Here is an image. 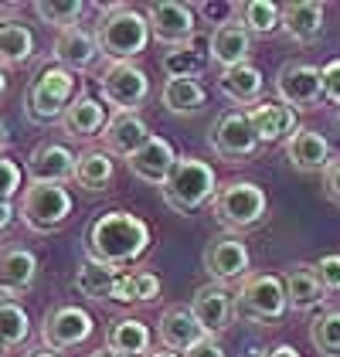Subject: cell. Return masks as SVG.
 Here are the masks:
<instances>
[{
	"mask_svg": "<svg viewBox=\"0 0 340 357\" xmlns=\"http://www.w3.org/2000/svg\"><path fill=\"white\" fill-rule=\"evenodd\" d=\"M150 242H153L150 225L140 215L102 211L85 231V259L109 266V269H123V266H133L137 259H143Z\"/></svg>",
	"mask_w": 340,
	"mask_h": 357,
	"instance_id": "1",
	"label": "cell"
},
{
	"mask_svg": "<svg viewBox=\"0 0 340 357\" xmlns=\"http://www.w3.org/2000/svg\"><path fill=\"white\" fill-rule=\"evenodd\" d=\"M150 38L153 34H150L146 14L137 7H126V3L106 7L99 17V28H95L99 55H106L109 61H133L137 55L146 52Z\"/></svg>",
	"mask_w": 340,
	"mask_h": 357,
	"instance_id": "2",
	"label": "cell"
},
{
	"mask_svg": "<svg viewBox=\"0 0 340 357\" xmlns=\"http://www.w3.org/2000/svg\"><path fill=\"white\" fill-rule=\"evenodd\" d=\"M160 191H164V204H167L173 215H191V211H198L201 204L215 201V194H218V174H215V167L208 164V160L177 157L167 184Z\"/></svg>",
	"mask_w": 340,
	"mask_h": 357,
	"instance_id": "3",
	"label": "cell"
},
{
	"mask_svg": "<svg viewBox=\"0 0 340 357\" xmlns=\"http://www.w3.org/2000/svg\"><path fill=\"white\" fill-rule=\"evenodd\" d=\"M79 79L75 72L61 68V65H45L34 79H31L28 92H24V116L38 126H48L65 116V109L75 102Z\"/></svg>",
	"mask_w": 340,
	"mask_h": 357,
	"instance_id": "4",
	"label": "cell"
},
{
	"mask_svg": "<svg viewBox=\"0 0 340 357\" xmlns=\"http://www.w3.org/2000/svg\"><path fill=\"white\" fill-rule=\"evenodd\" d=\"M269 197L252 181H228L211 201V215L231 231H252L265 221Z\"/></svg>",
	"mask_w": 340,
	"mask_h": 357,
	"instance_id": "5",
	"label": "cell"
},
{
	"mask_svg": "<svg viewBox=\"0 0 340 357\" xmlns=\"http://www.w3.org/2000/svg\"><path fill=\"white\" fill-rule=\"evenodd\" d=\"M289 300H286V282L272 273L245 275L238 293H235V317H242L245 324H276L283 320Z\"/></svg>",
	"mask_w": 340,
	"mask_h": 357,
	"instance_id": "6",
	"label": "cell"
},
{
	"mask_svg": "<svg viewBox=\"0 0 340 357\" xmlns=\"http://www.w3.org/2000/svg\"><path fill=\"white\" fill-rule=\"evenodd\" d=\"M72 191L61 188V184H28L21 194V204H17V218L24 221V228L38 231V235H48L58 231L65 221L72 218Z\"/></svg>",
	"mask_w": 340,
	"mask_h": 357,
	"instance_id": "7",
	"label": "cell"
},
{
	"mask_svg": "<svg viewBox=\"0 0 340 357\" xmlns=\"http://www.w3.org/2000/svg\"><path fill=\"white\" fill-rule=\"evenodd\" d=\"M208 146H211L222 160L242 164V160L255 157V150H258L262 143L255 137V126H252V119H249V112L228 109L211 123V130H208Z\"/></svg>",
	"mask_w": 340,
	"mask_h": 357,
	"instance_id": "8",
	"label": "cell"
},
{
	"mask_svg": "<svg viewBox=\"0 0 340 357\" xmlns=\"http://www.w3.org/2000/svg\"><path fill=\"white\" fill-rule=\"evenodd\" d=\"M102 102H109L116 112H137L150 99V79L133 61H109L99 75Z\"/></svg>",
	"mask_w": 340,
	"mask_h": 357,
	"instance_id": "9",
	"label": "cell"
},
{
	"mask_svg": "<svg viewBox=\"0 0 340 357\" xmlns=\"http://www.w3.org/2000/svg\"><path fill=\"white\" fill-rule=\"evenodd\" d=\"M92 330H95V320H92V313L82 310V306H55V310H48L45 313V320H41V344L48 347V351H72V347H79L85 344L88 337H92Z\"/></svg>",
	"mask_w": 340,
	"mask_h": 357,
	"instance_id": "10",
	"label": "cell"
},
{
	"mask_svg": "<svg viewBox=\"0 0 340 357\" xmlns=\"http://www.w3.org/2000/svg\"><path fill=\"white\" fill-rule=\"evenodd\" d=\"M276 96L293 112L316 109L323 102V82H320V68L310 61H286L276 75Z\"/></svg>",
	"mask_w": 340,
	"mask_h": 357,
	"instance_id": "11",
	"label": "cell"
},
{
	"mask_svg": "<svg viewBox=\"0 0 340 357\" xmlns=\"http://www.w3.org/2000/svg\"><path fill=\"white\" fill-rule=\"evenodd\" d=\"M201 262H204V273L211 275V282L225 286V282H235V279H245V275H249L252 252H249V245H245L242 238L222 235V238L208 242Z\"/></svg>",
	"mask_w": 340,
	"mask_h": 357,
	"instance_id": "12",
	"label": "cell"
},
{
	"mask_svg": "<svg viewBox=\"0 0 340 357\" xmlns=\"http://www.w3.org/2000/svg\"><path fill=\"white\" fill-rule=\"evenodd\" d=\"M146 21H150V34L160 41V45H187L194 41L198 34V21H194V10L187 3H173V0H164V3H150L146 10Z\"/></svg>",
	"mask_w": 340,
	"mask_h": 357,
	"instance_id": "13",
	"label": "cell"
},
{
	"mask_svg": "<svg viewBox=\"0 0 340 357\" xmlns=\"http://www.w3.org/2000/svg\"><path fill=\"white\" fill-rule=\"evenodd\" d=\"M177 150H173V143H170L167 137H153L143 143L140 150L126 160V167H130V174L137 177V181H143V184H153V188H164L170 177V170H173V164H177Z\"/></svg>",
	"mask_w": 340,
	"mask_h": 357,
	"instance_id": "14",
	"label": "cell"
},
{
	"mask_svg": "<svg viewBox=\"0 0 340 357\" xmlns=\"http://www.w3.org/2000/svg\"><path fill=\"white\" fill-rule=\"evenodd\" d=\"M72 174H75V153L65 143L45 139L31 150L28 184H65V181H72Z\"/></svg>",
	"mask_w": 340,
	"mask_h": 357,
	"instance_id": "15",
	"label": "cell"
},
{
	"mask_svg": "<svg viewBox=\"0 0 340 357\" xmlns=\"http://www.w3.org/2000/svg\"><path fill=\"white\" fill-rule=\"evenodd\" d=\"M191 313L204 327V333L215 337V333L231 327V320H235V293H228L225 286H218V282H208V286H201L194 293Z\"/></svg>",
	"mask_w": 340,
	"mask_h": 357,
	"instance_id": "16",
	"label": "cell"
},
{
	"mask_svg": "<svg viewBox=\"0 0 340 357\" xmlns=\"http://www.w3.org/2000/svg\"><path fill=\"white\" fill-rule=\"evenodd\" d=\"M58 123H61V133H65V137L92 139V137H102V130H106V123H109V112H106V106H102L95 96L79 92L75 102L65 109V116H61Z\"/></svg>",
	"mask_w": 340,
	"mask_h": 357,
	"instance_id": "17",
	"label": "cell"
},
{
	"mask_svg": "<svg viewBox=\"0 0 340 357\" xmlns=\"http://www.w3.org/2000/svg\"><path fill=\"white\" fill-rule=\"evenodd\" d=\"M153 137L150 126L143 123L137 112H113L106 130H102V143H106V153L109 157H133L146 139Z\"/></svg>",
	"mask_w": 340,
	"mask_h": 357,
	"instance_id": "18",
	"label": "cell"
},
{
	"mask_svg": "<svg viewBox=\"0 0 340 357\" xmlns=\"http://www.w3.org/2000/svg\"><path fill=\"white\" fill-rule=\"evenodd\" d=\"M38 279V255L31 248H3L0 252V296L14 300L28 293Z\"/></svg>",
	"mask_w": 340,
	"mask_h": 357,
	"instance_id": "19",
	"label": "cell"
},
{
	"mask_svg": "<svg viewBox=\"0 0 340 357\" xmlns=\"http://www.w3.org/2000/svg\"><path fill=\"white\" fill-rule=\"evenodd\" d=\"M286 160L296 167L300 174H316L330 167V143L323 133L310 126H300L293 137L286 139Z\"/></svg>",
	"mask_w": 340,
	"mask_h": 357,
	"instance_id": "20",
	"label": "cell"
},
{
	"mask_svg": "<svg viewBox=\"0 0 340 357\" xmlns=\"http://www.w3.org/2000/svg\"><path fill=\"white\" fill-rule=\"evenodd\" d=\"M157 337H160V347L191 351L208 333H204V327L194 320L191 306H170V310H164V317L157 320Z\"/></svg>",
	"mask_w": 340,
	"mask_h": 357,
	"instance_id": "21",
	"label": "cell"
},
{
	"mask_svg": "<svg viewBox=\"0 0 340 357\" xmlns=\"http://www.w3.org/2000/svg\"><path fill=\"white\" fill-rule=\"evenodd\" d=\"M52 55H55V65L68 68V72H88L95 65V58H99L95 34H88L85 28L58 31L55 45H52Z\"/></svg>",
	"mask_w": 340,
	"mask_h": 357,
	"instance_id": "22",
	"label": "cell"
},
{
	"mask_svg": "<svg viewBox=\"0 0 340 357\" xmlns=\"http://www.w3.org/2000/svg\"><path fill=\"white\" fill-rule=\"evenodd\" d=\"M249 55H252V34H245L235 21L225 24V28L211 31V38H208V58L215 65H222V72L238 68V65H249Z\"/></svg>",
	"mask_w": 340,
	"mask_h": 357,
	"instance_id": "23",
	"label": "cell"
},
{
	"mask_svg": "<svg viewBox=\"0 0 340 357\" xmlns=\"http://www.w3.org/2000/svg\"><path fill=\"white\" fill-rule=\"evenodd\" d=\"M249 119H252L258 143H269V146L279 143V139H289L300 130V126H296V112L289 109L286 102H279V99L252 106V109H249Z\"/></svg>",
	"mask_w": 340,
	"mask_h": 357,
	"instance_id": "24",
	"label": "cell"
},
{
	"mask_svg": "<svg viewBox=\"0 0 340 357\" xmlns=\"http://www.w3.org/2000/svg\"><path fill=\"white\" fill-rule=\"evenodd\" d=\"M323 17H327V7L320 0H293V3H283V28L279 31L300 45H310L323 31Z\"/></svg>",
	"mask_w": 340,
	"mask_h": 357,
	"instance_id": "25",
	"label": "cell"
},
{
	"mask_svg": "<svg viewBox=\"0 0 340 357\" xmlns=\"http://www.w3.org/2000/svg\"><path fill=\"white\" fill-rule=\"evenodd\" d=\"M286 300H289V310L293 313H310L316 306H323L327 300V289H323V282L316 279L313 273V266H293L289 273H286Z\"/></svg>",
	"mask_w": 340,
	"mask_h": 357,
	"instance_id": "26",
	"label": "cell"
},
{
	"mask_svg": "<svg viewBox=\"0 0 340 357\" xmlns=\"http://www.w3.org/2000/svg\"><path fill=\"white\" fill-rule=\"evenodd\" d=\"M218 89H222V96L228 102H235V106H258L262 89H265V75L249 61V65L222 72L218 75Z\"/></svg>",
	"mask_w": 340,
	"mask_h": 357,
	"instance_id": "27",
	"label": "cell"
},
{
	"mask_svg": "<svg viewBox=\"0 0 340 357\" xmlns=\"http://www.w3.org/2000/svg\"><path fill=\"white\" fill-rule=\"evenodd\" d=\"M34 58V31L21 17H0V68H17Z\"/></svg>",
	"mask_w": 340,
	"mask_h": 357,
	"instance_id": "28",
	"label": "cell"
},
{
	"mask_svg": "<svg viewBox=\"0 0 340 357\" xmlns=\"http://www.w3.org/2000/svg\"><path fill=\"white\" fill-rule=\"evenodd\" d=\"M113 157L106 153V150H82L79 157H75V174H72V181L85 188V191H106L109 184H113Z\"/></svg>",
	"mask_w": 340,
	"mask_h": 357,
	"instance_id": "29",
	"label": "cell"
},
{
	"mask_svg": "<svg viewBox=\"0 0 340 357\" xmlns=\"http://www.w3.org/2000/svg\"><path fill=\"white\" fill-rule=\"evenodd\" d=\"M235 24L245 34H272L283 28V7L272 0H245L235 7Z\"/></svg>",
	"mask_w": 340,
	"mask_h": 357,
	"instance_id": "30",
	"label": "cell"
},
{
	"mask_svg": "<svg viewBox=\"0 0 340 357\" xmlns=\"http://www.w3.org/2000/svg\"><path fill=\"white\" fill-rule=\"evenodd\" d=\"M150 327L137 320V317H126V320H116L109 337H106V347L116 351L123 357H146L150 354Z\"/></svg>",
	"mask_w": 340,
	"mask_h": 357,
	"instance_id": "31",
	"label": "cell"
},
{
	"mask_svg": "<svg viewBox=\"0 0 340 357\" xmlns=\"http://www.w3.org/2000/svg\"><path fill=\"white\" fill-rule=\"evenodd\" d=\"M160 99L173 116H191V112H201L208 106V89L198 79H167Z\"/></svg>",
	"mask_w": 340,
	"mask_h": 357,
	"instance_id": "32",
	"label": "cell"
},
{
	"mask_svg": "<svg viewBox=\"0 0 340 357\" xmlns=\"http://www.w3.org/2000/svg\"><path fill=\"white\" fill-rule=\"evenodd\" d=\"M116 279H119V269H109V266H99V262H88L85 259L82 266H79V273H75V293L85 296V300H109L113 296V286Z\"/></svg>",
	"mask_w": 340,
	"mask_h": 357,
	"instance_id": "33",
	"label": "cell"
},
{
	"mask_svg": "<svg viewBox=\"0 0 340 357\" xmlns=\"http://www.w3.org/2000/svg\"><path fill=\"white\" fill-rule=\"evenodd\" d=\"M31 337V317L28 310L17 300H7L0 296V347L10 351V347H21Z\"/></svg>",
	"mask_w": 340,
	"mask_h": 357,
	"instance_id": "34",
	"label": "cell"
},
{
	"mask_svg": "<svg viewBox=\"0 0 340 357\" xmlns=\"http://www.w3.org/2000/svg\"><path fill=\"white\" fill-rule=\"evenodd\" d=\"M160 65H164V75L167 79H198L201 72H204V55L198 52L194 41H187V45L167 48Z\"/></svg>",
	"mask_w": 340,
	"mask_h": 357,
	"instance_id": "35",
	"label": "cell"
},
{
	"mask_svg": "<svg viewBox=\"0 0 340 357\" xmlns=\"http://www.w3.org/2000/svg\"><path fill=\"white\" fill-rule=\"evenodd\" d=\"M34 14L52 24L58 31H68V28H79V17L85 14V3L82 0H38L34 3Z\"/></svg>",
	"mask_w": 340,
	"mask_h": 357,
	"instance_id": "36",
	"label": "cell"
},
{
	"mask_svg": "<svg viewBox=\"0 0 340 357\" xmlns=\"http://www.w3.org/2000/svg\"><path fill=\"white\" fill-rule=\"evenodd\" d=\"M310 340L323 357H340V310H327L313 320Z\"/></svg>",
	"mask_w": 340,
	"mask_h": 357,
	"instance_id": "37",
	"label": "cell"
},
{
	"mask_svg": "<svg viewBox=\"0 0 340 357\" xmlns=\"http://www.w3.org/2000/svg\"><path fill=\"white\" fill-rule=\"evenodd\" d=\"M21 184H24L21 167L0 153V201H14V197L21 194Z\"/></svg>",
	"mask_w": 340,
	"mask_h": 357,
	"instance_id": "38",
	"label": "cell"
},
{
	"mask_svg": "<svg viewBox=\"0 0 340 357\" xmlns=\"http://www.w3.org/2000/svg\"><path fill=\"white\" fill-rule=\"evenodd\" d=\"M313 273L323 282L327 293H340V255H320L313 262Z\"/></svg>",
	"mask_w": 340,
	"mask_h": 357,
	"instance_id": "39",
	"label": "cell"
},
{
	"mask_svg": "<svg viewBox=\"0 0 340 357\" xmlns=\"http://www.w3.org/2000/svg\"><path fill=\"white\" fill-rule=\"evenodd\" d=\"M133 289H137V303H157L160 296V279L150 269H137L133 273Z\"/></svg>",
	"mask_w": 340,
	"mask_h": 357,
	"instance_id": "40",
	"label": "cell"
},
{
	"mask_svg": "<svg viewBox=\"0 0 340 357\" xmlns=\"http://www.w3.org/2000/svg\"><path fill=\"white\" fill-rule=\"evenodd\" d=\"M320 82H323V99H330L334 106H340V58L327 61L320 68Z\"/></svg>",
	"mask_w": 340,
	"mask_h": 357,
	"instance_id": "41",
	"label": "cell"
},
{
	"mask_svg": "<svg viewBox=\"0 0 340 357\" xmlns=\"http://www.w3.org/2000/svg\"><path fill=\"white\" fill-rule=\"evenodd\" d=\"M235 7L238 3H201L198 10L208 21H215V28H225V24H231L228 17H235Z\"/></svg>",
	"mask_w": 340,
	"mask_h": 357,
	"instance_id": "42",
	"label": "cell"
},
{
	"mask_svg": "<svg viewBox=\"0 0 340 357\" xmlns=\"http://www.w3.org/2000/svg\"><path fill=\"white\" fill-rule=\"evenodd\" d=\"M109 303H123V306H126V303H137V289H133V273H119V279H116Z\"/></svg>",
	"mask_w": 340,
	"mask_h": 357,
	"instance_id": "43",
	"label": "cell"
},
{
	"mask_svg": "<svg viewBox=\"0 0 340 357\" xmlns=\"http://www.w3.org/2000/svg\"><path fill=\"white\" fill-rule=\"evenodd\" d=\"M184 357H225V347H222L215 337H204L191 351H184Z\"/></svg>",
	"mask_w": 340,
	"mask_h": 357,
	"instance_id": "44",
	"label": "cell"
},
{
	"mask_svg": "<svg viewBox=\"0 0 340 357\" xmlns=\"http://www.w3.org/2000/svg\"><path fill=\"white\" fill-rule=\"evenodd\" d=\"M323 191L340 204V160H330V167L323 170Z\"/></svg>",
	"mask_w": 340,
	"mask_h": 357,
	"instance_id": "45",
	"label": "cell"
},
{
	"mask_svg": "<svg viewBox=\"0 0 340 357\" xmlns=\"http://www.w3.org/2000/svg\"><path fill=\"white\" fill-rule=\"evenodd\" d=\"M14 218H17L14 201H0V235H7V228L14 225Z\"/></svg>",
	"mask_w": 340,
	"mask_h": 357,
	"instance_id": "46",
	"label": "cell"
},
{
	"mask_svg": "<svg viewBox=\"0 0 340 357\" xmlns=\"http://www.w3.org/2000/svg\"><path fill=\"white\" fill-rule=\"evenodd\" d=\"M258 357H300V351L293 344H276V347H265Z\"/></svg>",
	"mask_w": 340,
	"mask_h": 357,
	"instance_id": "47",
	"label": "cell"
},
{
	"mask_svg": "<svg viewBox=\"0 0 340 357\" xmlns=\"http://www.w3.org/2000/svg\"><path fill=\"white\" fill-rule=\"evenodd\" d=\"M10 146V130H7V123H3V116H0V153Z\"/></svg>",
	"mask_w": 340,
	"mask_h": 357,
	"instance_id": "48",
	"label": "cell"
},
{
	"mask_svg": "<svg viewBox=\"0 0 340 357\" xmlns=\"http://www.w3.org/2000/svg\"><path fill=\"white\" fill-rule=\"evenodd\" d=\"M146 357H184V354H177V351H170V347H160V351H150Z\"/></svg>",
	"mask_w": 340,
	"mask_h": 357,
	"instance_id": "49",
	"label": "cell"
},
{
	"mask_svg": "<svg viewBox=\"0 0 340 357\" xmlns=\"http://www.w3.org/2000/svg\"><path fill=\"white\" fill-rule=\"evenodd\" d=\"M24 357H58L55 351H48V347H38V351H28Z\"/></svg>",
	"mask_w": 340,
	"mask_h": 357,
	"instance_id": "50",
	"label": "cell"
},
{
	"mask_svg": "<svg viewBox=\"0 0 340 357\" xmlns=\"http://www.w3.org/2000/svg\"><path fill=\"white\" fill-rule=\"evenodd\" d=\"M88 357H123V354H116V351H109V347H99V351H92Z\"/></svg>",
	"mask_w": 340,
	"mask_h": 357,
	"instance_id": "51",
	"label": "cell"
},
{
	"mask_svg": "<svg viewBox=\"0 0 340 357\" xmlns=\"http://www.w3.org/2000/svg\"><path fill=\"white\" fill-rule=\"evenodd\" d=\"M3 96H7V72L0 68V99H3Z\"/></svg>",
	"mask_w": 340,
	"mask_h": 357,
	"instance_id": "52",
	"label": "cell"
},
{
	"mask_svg": "<svg viewBox=\"0 0 340 357\" xmlns=\"http://www.w3.org/2000/svg\"><path fill=\"white\" fill-rule=\"evenodd\" d=\"M0 357H3V347H0Z\"/></svg>",
	"mask_w": 340,
	"mask_h": 357,
	"instance_id": "53",
	"label": "cell"
},
{
	"mask_svg": "<svg viewBox=\"0 0 340 357\" xmlns=\"http://www.w3.org/2000/svg\"><path fill=\"white\" fill-rule=\"evenodd\" d=\"M337 116H340V106H337Z\"/></svg>",
	"mask_w": 340,
	"mask_h": 357,
	"instance_id": "54",
	"label": "cell"
}]
</instances>
